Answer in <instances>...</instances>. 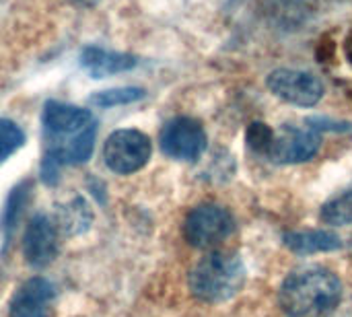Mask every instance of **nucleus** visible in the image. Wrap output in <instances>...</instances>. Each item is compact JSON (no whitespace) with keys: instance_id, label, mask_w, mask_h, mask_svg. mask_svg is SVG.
<instances>
[{"instance_id":"nucleus-1","label":"nucleus","mask_w":352,"mask_h":317,"mask_svg":"<svg viewBox=\"0 0 352 317\" xmlns=\"http://www.w3.org/2000/svg\"><path fill=\"white\" fill-rule=\"evenodd\" d=\"M43 142L41 179L52 186L58 182L62 167L82 165L91 159L97 140V120L89 109L62 101L43 105Z\"/></svg>"},{"instance_id":"nucleus-2","label":"nucleus","mask_w":352,"mask_h":317,"mask_svg":"<svg viewBox=\"0 0 352 317\" xmlns=\"http://www.w3.org/2000/svg\"><path fill=\"white\" fill-rule=\"evenodd\" d=\"M342 301L340 278L322 266L291 272L278 291V305L287 317H328Z\"/></svg>"},{"instance_id":"nucleus-3","label":"nucleus","mask_w":352,"mask_h":317,"mask_svg":"<svg viewBox=\"0 0 352 317\" xmlns=\"http://www.w3.org/2000/svg\"><path fill=\"white\" fill-rule=\"evenodd\" d=\"M245 264L239 254L217 250L206 254L188 276L190 293L208 305L231 301L245 285Z\"/></svg>"},{"instance_id":"nucleus-4","label":"nucleus","mask_w":352,"mask_h":317,"mask_svg":"<svg viewBox=\"0 0 352 317\" xmlns=\"http://www.w3.org/2000/svg\"><path fill=\"white\" fill-rule=\"evenodd\" d=\"M235 231L233 215L214 202L198 204L192 208L184 221V237L192 248L210 250L223 243Z\"/></svg>"},{"instance_id":"nucleus-5","label":"nucleus","mask_w":352,"mask_h":317,"mask_svg":"<svg viewBox=\"0 0 352 317\" xmlns=\"http://www.w3.org/2000/svg\"><path fill=\"white\" fill-rule=\"evenodd\" d=\"M320 144H322L320 130L314 128L311 124H307L305 128L295 124H285L278 130H272L264 157L276 165H297V163L311 161L318 155Z\"/></svg>"},{"instance_id":"nucleus-6","label":"nucleus","mask_w":352,"mask_h":317,"mask_svg":"<svg viewBox=\"0 0 352 317\" xmlns=\"http://www.w3.org/2000/svg\"><path fill=\"white\" fill-rule=\"evenodd\" d=\"M151 138L132 128L116 130L103 144V161L109 171L118 175H132L140 171L151 159Z\"/></svg>"},{"instance_id":"nucleus-7","label":"nucleus","mask_w":352,"mask_h":317,"mask_svg":"<svg viewBox=\"0 0 352 317\" xmlns=\"http://www.w3.org/2000/svg\"><path fill=\"white\" fill-rule=\"evenodd\" d=\"M266 87L278 99L299 105V107H314L322 101L326 87L320 76L307 70L297 68H276L266 76Z\"/></svg>"},{"instance_id":"nucleus-8","label":"nucleus","mask_w":352,"mask_h":317,"mask_svg":"<svg viewBox=\"0 0 352 317\" xmlns=\"http://www.w3.org/2000/svg\"><path fill=\"white\" fill-rule=\"evenodd\" d=\"M159 142L167 157L175 161H196L206 151L208 136L198 120L179 116L163 126Z\"/></svg>"},{"instance_id":"nucleus-9","label":"nucleus","mask_w":352,"mask_h":317,"mask_svg":"<svg viewBox=\"0 0 352 317\" xmlns=\"http://www.w3.org/2000/svg\"><path fill=\"white\" fill-rule=\"evenodd\" d=\"M60 250V231L54 219L35 215L23 235V256L31 268L50 266Z\"/></svg>"},{"instance_id":"nucleus-10","label":"nucleus","mask_w":352,"mask_h":317,"mask_svg":"<svg viewBox=\"0 0 352 317\" xmlns=\"http://www.w3.org/2000/svg\"><path fill=\"white\" fill-rule=\"evenodd\" d=\"M56 287L41 276L25 281L8 303V317H54Z\"/></svg>"},{"instance_id":"nucleus-11","label":"nucleus","mask_w":352,"mask_h":317,"mask_svg":"<svg viewBox=\"0 0 352 317\" xmlns=\"http://www.w3.org/2000/svg\"><path fill=\"white\" fill-rule=\"evenodd\" d=\"M80 66L93 78H105L111 74L128 72L138 66V58L124 52H111L97 45H87L80 52Z\"/></svg>"},{"instance_id":"nucleus-12","label":"nucleus","mask_w":352,"mask_h":317,"mask_svg":"<svg viewBox=\"0 0 352 317\" xmlns=\"http://www.w3.org/2000/svg\"><path fill=\"white\" fill-rule=\"evenodd\" d=\"M285 245L299 254V256H311L322 252H334L342 248V239L332 231L311 229V231H291L283 237Z\"/></svg>"},{"instance_id":"nucleus-13","label":"nucleus","mask_w":352,"mask_h":317,"mask_svg":"<svg viewBox=\"0 0 352 317\" xmlns=\"http://www.w3.org/2000/svg\"><path fill=\"white\" fill-rule=\"evenodd\" d=\"M58 231L66 237H76L89 231L93 223V215L89 204L82 198H74L64 206H58L56 219H54Z\"/></svg>"},{"instance_id":"nucleus-14","label":"nucleus","mask_w":352,"mask_h":317,"mask_svg":"<svg viewBox=\"0 0 352 317\" xmlns=\"http://www.w3.org/2000/svg\"><path fill=\"white\" fill-rule=\"evenodd\" d=\"M31 192H33V186L31 182H21L8 196L6 200V206H4V212H2V231H4V252L8 250L10 241H12V233L16 231V225L21 223V217L31 200Z\"/></svg>"},{"instance_id":"nucleus-15","label":"nucleus","mask_w":352,"mask_h":317,"mask_svg":"<svg viewBox=\"0 0 352 317\" xmlns=\"http://www.w3.org/2000/svg\"><path fill=\"white\" fill-rule=\"evenodd\" d=\"M320 219L332 227L352 225V184L322 204Z\"/></svg>"},{"instance_id":"nucleus-16","label":"nucleus","mask_w":352,"mask_h":317,"mask_svg":"<svg viewBox=\"0 0 352 317\" xmlns=\"http://www.w3.org/2000/svg\"><path fill=\"white\" fill-rule=\"evenodd\" d=\"M146 93L142 87H118V89H107V91H97L91 95V105L99 109L107 107H118V105H130L140 99H144Z\"/></svg>"},{"instance_id":"nucleus-17","label":"nucleus","mask_w":352,"mask_h":317,"mask_svg":"<svg viewBox=\"0 0 352 317\" xmlns=\"http://www.w3.org/2000/svg\"><path fill=\"white\" fill-rule=\"evenodd\" d=\"M25 144L23 128L12 120H0V165L6 163Z\"/></svg>"},{"instance_id":"nucleus-18","label":"nucleus","mask_w":352,"mask_h":317,"mask_svg":"<svg viewBox=\"0 0 352 317\" xmlns=\"http://www.w3.org/2000/svg\"><path fill=\"white\" fill-rule=\"evenodd\" d=\"M76 4H80V6H95L99 0H74Z\"/></svg>"}]
</instances>
